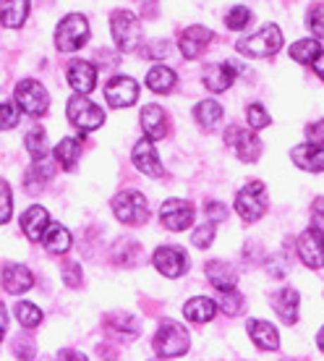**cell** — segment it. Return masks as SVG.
<instances>
[{
  "mask_svg": "<svg viewBox=\"0 0 324 361\" xmlns=\"http://www.w3.org/2000/svg\"><path fill=\"white\" fill-rule=\"evenodd\" d=\"M282 47V32L275 24H264V27L256 32V35L241 39L235 50L241 55H249V58H272L275 53H280Z\"/></svg>",
  "mask_w": 324,
  "mask_h": 361,
  "instance_id": "6da1fadb",
  "label": "cell"
},
{
  "mask_svg": "<svg viewBox=\"0 0 324 361\" xmlns=\"http://www.w3.org/2000/svg\"><path fill=\"white\" fill-rule=\"evenodd\" d=\"M189 345L191 338L186 333V327H180L178 322H170V319H165L154 335V351L160 359H178L189 351Z\"/></svg>",
  "mask_w": 324,
  "mask_h": 361,
  "instance_id": "7a4b0ae2",
  "label": "cell"
},
{
  "mask_svg": "<svg viewBox=\"0 0 324 361\" xmlns=\"http://www.w3.org/2000/svg\"><path fill=\"white\" fill-rule=\"evenodd\" d=\"M66 116H68V121H71L79 131H84V134H87V131H94V128H99L105 123V110L97 108V105H94L87 94H81V92H76V94L68 99Z\"/></svg>",
  "mask_w": 324,
  "mask_h": 361,
  "instance_id": "3957f363",
  "label": "cell"
},
{
  "mask_svg": "<svg viewBox=\"0 0 324 361\" xmlns=\"http://www.w3.org/2000/svg\"><path fill=\"white\" fill-rule=\"evenodd\" d=\"M87 39H89V21H87V16H81V13L66 16L63 21L58 24V29H55V47H58L61 53L79 50Z\"/></svg>",
  "mask_w": 324,
  "mask_h": 361,
  "instance_id": "277c9868",
  "label": "cell"
},
{
  "mask_svg": "<svg viewBox=\"0 0 324 361\" xmlns=\"http://www.w3.org/2000/svg\"><path fill=\"white\" fill-rule=\"evenodd\" d=\"M113 212L120 223L126 226H144L149 220V207H147L144 194L139 191H120L116 199H113Z\"/></svg>",
  "mask_w": 324,
  "mask_h": 361,
  "instance_id": "5b68a950",
  "label": "cell"
},
{
  "mask_svg": "<svg viewBox=\"0 0 324 361\" xmlns=\"http://www.w3.org/2000/svg\"><path fill=\"white\" fill-rule=\"evenodd\" d=\"M235 212L246 220L254 223L267 212V194H264V183L261 180H251L246 183L238 194H235Z\"/></svg>",
  "mask_w": 324,
  "mask_h": 361,
  "instance_id": "8992f818",
  "label": "cell"
},
{
  "mask_svg": "<svg viewBox=\"0 0 324 361\" xmlns=\"http://www.w3.org/2000/svg\"><path fill=\"white\" fill-rule=\"evenodd\" d=\"M110 32H113V39H116V45L123 50V53H131L139 47L142 42V24H139V18L134 13H128V11H116L113 18H110Z\"/></svg>",
  "mask_w": 324,
  "mask_h": 361,
  "instance_id": "52a82bcc",
  "label": "cell"
},
{
  "mask_svg": "<svg viewBox=\"0 0 324 361\" xmlns=\"http://www.w3.org/2000/svg\"><path fill=\"white\" fill-rule=\"evenodd\" d=\"M16 102L24 113H29V116L35 118L45 116L47 108H50V97H47L45 87L39 82H32V79L16 84Z\"/></svg>",
  "mask_w": 324,
  "mask_h": 361,
  "instance_id": "ba28073f",
  "label": "cell"
},
{
  "mask_svg": "<svg viewBox=\"0 0 324 361\" xmlns=\"http://www.w3.org/2000/svg\"><path fill=\"white\" fill-rule=\"evenodd\" d=\"M298 257H301V262L306 264V267H311V270L324 267V233H322V228L311 226L298 235Z\"/></svg>",
  "mask_w": 324,
  "mask_h": 361,
  "instance_id": "9c48e42d",
  "label": "cell"
},
{
  "mask_svg": "<svg viewBox=\"0 0 324 361\" xmlns=\"http://www.w3.org/2000/svg\"><path fill=\"white\" fill-rule=\"evenodd\" d=\"M225 142L233 147L235 154H238V160H243V163H256V160H259L261 142H259V136L254 134V131L230 126L225 131Z\"/></svg>",
  "mask_w": 324,
  "mask_h": 361,
  "instance_id": "30bf717a",
  "label": "cell"
},
{
  "mask_svg": "<svg viewBox=\"0 0 324 361\" xmlns=\"http://www.w3.org/2000/svg\"><path fill=\"white\" fill-rule=\"evenodd\" d=\"M160 220L168 231H186L194 223V207L183 199H168L160 209Z\"/></svg>",
  "mask_w": 324,
  "mask_h": 361,
  "instance_id": "8fae6325",
  "label": "cell"
},
{
  "mask_svg": "<svg viewBox=\"0 0 324 361\" xmlns=\"http://www.w3.org/2000/svg\"><path fill=\"white\" fill-rule=\"evenodd\" d=\"M152 262L165 278H180L186 272V267H189V257L178 246H160L154 252Z\"/></svg>",
  "mask_w": 324,
  "mask_h": 361,
  "instance_id": "7c38bea8",
  "label": "cell"
},
{
  "mask_svg": "<svg viewBox=\"0 0 324 361\" xmlns=\"http://www.w3.org/2000/svg\"><path fill=\"white\" fill-rule=\"evenodd\" d=\"M136 97H139V84L134 79H128V76H116L105 87V99L113 108H131Z\"/></svg>",
  "mask_w": 324,
  "mask_h": 361,
  "instance_id": "4fadbf2b",
  "label": "cell"
},
{
  "mask_svg": "<svg viewBox=\"0 0 324 361\" xmlns=\"http://www.w3.org/2000/svg\"><path fill=\"white\" fill-rule=\"evenodd\" d=\"M131 160H134L136 168L144 173V176H149V178H160V176H165V168H162L160 157H157V149H154L149 136L142 139V142H136L134 152H131Z\"/></svg>",
  "mask_w": 324,
  "mask_h": 361,
  "instance_id": "5bb4252c",
  "label": "cell"
},
{
  "mask_svg": "<svg viewBox=\"0 0 324 361\" xmlns=\"http://www.w3.org/2000/svg\"><path fill=\"white\" fill-rule=\"evenodd\" d=\"M238 71H241V66L233 63V61L215 63L204 71V84H207L209 92H225V90H230V84L235 82Z\"/></svg>",
  "mask_w": 324,
  "mask_h": 361,
  "instance_id": "9a60e30c",
  "label": "cell"
},
{
  "mask_svg": "<svg viewBox=\"0 0 324 361\" xmlns=\"http://www.w3.org/2000/svg\"><path fill=\"white\" fill-rule=\"evenodd\" d=\"M209 42H212V32L207 27H189L180 35L178 47L180 53H183V58L194 61V58H199V55L207 50Z\"/></svg>",
  "mask_w": 324,
  "mask_h": 361,
  "instance_id": "2e32d148",
  "label": "cell"
},
{
  "mask_svg": "<svg viewBox=\"0 0 324 361\" xmlns=\"http://www.w3.org/2000/svg\"><path fill=\"white\" fill-rule=\"evenodd\" d=\"M68 84H71L73 92H81V94H89L97 84V68L87 61H73L68 66Z\"/></svg>",
  "mask_w": 324,
  "mask_h": 361,
  "instance_id": "e0dca14e",
  "label": "cell"
},
{
  "mask_svg": "<svg viewBox=\"0 0 324 361\" xmlns=\"http://www.w3.org/2000/svg\"><path fill=\"white\" fill-rule=\"evenodd\" d=\"M32 286H35V275H32V270L24 267V264H8V267L3 270V288L8 290L11 296L27 293Z\"/></svg>",
  "mask_w": 324,
  "mask_h": 361,
  "instance_id": "ac0fdd59",
  "label": "cell"
},
{
  "mask_svg": "<svg viewBox=\"0 0 324 361\" xmlns=\"http://www.w3.org/2000/svg\"><path fill=\"white\" fill-rule=\"evenodd\" d=\"M290 157H293V163H296L301 171H309V173L324 171V147H316V145L293 147V149H290Z\"/></svg>",
  "mask_w": 324,
  "mask_h": 361,
  "instance_id": "d6986e66",
  "label": "cell"
},
{
  "mask_svg": "<svg viewBox=\"0 0 324 361\" xmlns=\"http://www.w3.org/2000/svg\"><path fill=\"white\" fill-rule=\"evenodd\" d=\"M47 226H50V215H47L45 207H29L24 215H21V228H24V233H27L29 241H42V235H45Z\"/></svg>",
  "mask_w": 324,
  "mask_h": 361,
  "instance_id": "ffe728a7",
  "label": "cell"
},
{
  "mask_svg": "<svg viewBox=\"0 0 324 361\" xmlns=\"http://www.w3.org/2000/svg\"><path fill=\"white\" fill-rule=\"evenodd\" d=\"M142 128H144V134L157 142L162 136L168 134V118H165V110L160 105H147L142 110Z\"/></svg>",
  "mask_w": 324,
  "mask_h": 361,
  "instance_id": "44dd1931",
  "label": "cell"
},
{
  "mask_svg": "<svg viewBox=\"0 0 324 361\" xmlns=\"http://www.w3.org/2000/svg\"><path fill=\"white\" fill-rule=\"evenodd\" d=\"M272 304H275L280 319H282L285 325H296V319H298V304H301V296H298L296 288H282L278 293V296L272 298Z\"/></svg>",
  "mask_w": 324,
  "mask_h": 361,
  "instance_id": "7402d4cb",
  "label": "cell"
},
{
  "mask_svg": "<svg viewBox=\"0 0 324 361\" xmlns=\"http://www.w3.org/2000/svg\"><path fill=\"white\" fill-rule=\"evenodd\" d=\"M249 335H251V341L259 345L261 351H278L280 348V335L270 322L251 319V322H249Z\"/></svg>",
  "mask_w": 324,
  "mask_h": 361,
  "instance_id": "603a6c76",
  "label": "cell"
},
{
  "mask_svg": "<svg viewBox=\"0 0 324 361\" xmlns=\"http://www.w3.org/2000/svg\"><path fill=\"white\" fill-rule=\"evenodd\" d=\"M29 16V0H0V21L3 27H24Z\"/></svg>",
  "mask_w": 324,
  "mask_h": 361,
  "instance_id": "cb8c5ba5",
  "label": "cell"
},
{
  "mask_svg": "<svg viewBox=\"0 0 324 361\" xmlns=\"http://www.w3.org/2000/svg\"><path fill=\"white\" fill-rule=\"evenodd\" d=\"M183 314H186V319H191V322L204 325V322H209V319L217 314V304L207 296H197V298H191V301H186Z\"/></svg>",
  "mask_w": 324,
  "mask_h": 361,
  "instance_id": "d4e9b609",
  "label": "cell"
},
{
  "mask_svg": "<svg viewBox=\"0 0 324 361\" xmlns=\"http://www.w3.org/2000/svg\"><path fill=\"white\" fill-rule=\"evenodd\" d=\"M207 278L217 290H230V288H235V283H238V272L228 262H209Z\"/></svg>",
  "mask_w": 324,
  "mask_h": 361,
  "instance_id": "484cf974",
  "label": "cell"
},
{
  "mask_svg": "<svg viewBox=\"0 0 324 361\" xmlns=\"http://www.w3.org/2000/svg\"><path fill=\"white\" fill-rule=\"evenodd\" d=\"M175 71L173 68H168V66H154V68H149V73H147V87L152 92H157V94H168V92L175 87Z\"/></svg>",
  "mask_w": 324,
  "mask_h": 361,
  "instance_id": "4316f807",
  "label": "cell"
},
{
  "mask_svg": "<svg viewBox=\"0 0 324 361\" xmlns=\"http://www.w3.org/2000/svg\"><path fill=\"white\" fill-rule=\"evenodd\" d=\"M194 118H197V123L204 131H212L220 123V118H223V108H220V102H215V99H201L197 108H194Z\"/></svg>",
  "mask_w": 324,
  "mask_h": 361,
  "instance_id": "83f0119b",
  "label": "cell"
},
{
  "mask_svg": "<svg viewBox=\"0 0 324 361\" xmlns=\"http://www.w3.org/2000/svg\"><path fill=\"white\" fill-rule=\"evenodd\" d=\"M42 241H45V249H50L53 254H66L68 249H71V233H68L61 223L47 226L45 235H42Z\"/></svg>",
  "mask_w": 324,
  "mask_h": 361,
  "instance_id": "f1b7e54d",
  "label": "cell"
},
{
  "mask_svg": "<svg viewBox=\"0 0 324 361\" xmlns=\"http://www.w3.org/2000/svg\"><path fill=\"white\" fill-rule=\"evenodd\" d=\"M79 154H81V139L66 136V139H61V145L55 147V157H58V163L63 165L66 171H73V168H76Z\"/></svg>",
  "mask_w": 324,
  "mask_h": 361,
  "instance_id": "f546056e",
  "label": "cell"
},
{
  "mask_svg": "<svg viewBox=\"0 0 324 361\" xmlns=\"http://www.w3.org/2000/svg\"><path fill=\"white\" fill-rule=\"evenodd\" d=\"M322 53V45L316 39H298L296 45L290 47V58L296 63H314V58Z\"/></svg>",
  "mask_w": 324,
  "mask_h": 361,
  "instance_id": "4dcf8cb0",
  "label": "cell"
},
{
  "mask_svg": "<svg viewBox=\"0 0 324 361\" xmlns=\"http://www.w3.org/2000/svg\"><path fill=\"white\" fill-rule=\"evenodd\" d=\"M24 145H27V152L32 154V160H35V163L37 160H47V152H50V149H47V136L39 126L29 131Z\"/></svg>",
  "mask_w": 324,
  "mask_h": 361,
  "instance_id": "1f68e13d",
  "label": "cell"
},
{
  "mask_svg": "<svg viewBox=\"0 0 324 361\" xmlns=\"http://www.w3.org/2000/svg\"><path fill=\"white\" fill-rule=\"evenodd\" d=\"M50 178H53V168L47 165V160H45V165H42V160H37L35 168L27 173V191L29 194H37V191L45 186V180H50Z\"/></svg>",
  "mask_w": 324,
  "mask_h": 361,
  "instance_id": "d6a6232c",
  "label": "cell"
},
{
  "mask_svg": "<svg viewBox=\"0 0 324 361\" xmlns=\"http://www.w3.org/2000/svg\"><path fill=\"white\" fill-rule=\"evenodd\" d=\"M16 317H18V322H21L24 327H37L39 322H42V312H39V307L29 304V301H21V304H18Z\"/></svg>",
  "mask_w": 324,
  "mask_h": 361,
  "instance_id": "836d02e7",
  "label": "cell"
},
{
  "mask_svg": "<svg viewBox=\"0 0 324 361\" xmlns=\"http://www.w3.org/2000/svg\"><path fill=\"white\" fill-rule=\"evenodd\" d=\"M249 21H251V11H249V8H243V6H235V8L228 11V18H225L228 29H233V32H241V29L249 27Z\"/></svg>",
  "mask_w": 324,
  "mask_h": 361,
  "instance_id": "e575fe53",
  "label": "cell"
},
{
  "mask_svg": "<svg viewBox=\"0 0 324 361\" xmlns=\"http://www.w3.org/2000/svg\"><path fill=\"white\" fill-rule=\"evenodd\" d=\"M223 296H220V307H223V312L225 314H241L243 312V296L238 293L235 288L230 290H220Z\"/></svg>",
  "mask_w": 324,
  "mask_h": 361,
  "instance_id": "d590c367",
  "label": "cell"
},
{
  "mask_svg": "<svg viewBox=\"0 0 324 361\" xmlns=\"http://www.w3.org/2000/svg\"><path fill=\"white\" fill-rule=\"evenodd\" d=\"M18 102H3L0 105V131H8L18 123Z\"/></svg>",
  "mask_w": 324,
  "mask_h": 361,
  "instance_id": "8d00e7d4",
  "label": "cell"
},
{
  "mask_svg": "<svg viewBox=\"0 0 324 361\" xmlns=\"http://www.w3.org/2000/svg\"><path fill=\"white\" fill-rule=\"evenodd\" d=\"M215 241V223H207V226H199L194 233H191V244L197 249H209V244Z\"/></svg>",
  "mask_w": 324,
  "mask_h": 361,
  "instance_id": "74e56055",
  "label": "cell"
},
{
  "mask_svg": "<svg viewBox=\"0 0 324 361\" xmlns=\"http://www.w3.org/2000/svg\"><path fill=\"white\" fill-rule=\"evenodd\" d=\"M11 209H13V199H11L8 183L0 178V226H6L11 220Z\"/></svg>",
  "mask_w": 324,
  "mask_h": 361,
  "instance_id": "f35d334b",
  "label": "cell"
},
{
  "mask_svg": "<svg viewBox=\"0 0 324 361\" xmlns=\"http://www.w3.org/2000/svg\"><path fill=\"white\" fill-rule=\"evenodd\" d=\"M246 118H249V126H251L254 131L270 126V116H267V110L261 108V105H249V110H246Z\"/></svg>",
  "mask_w": 324,
  "mask_h": 361,
  "instance_id": "ab89813d",
  "label": "cell"
},
{
  "mask_svg": "<svg viewBox=\"0 0 324 361\" xmlns=\"http://www.w3.org/2000/svg\"><path fill=\"white\" fill-rule=\"evenodd\" d=\"M309 29H311L319 39H324V3H316L314 8L309 11Z\"/></svg>",
  "mask_w": 324,
  "mask_h": 361,
  "instance_id": "60d3db41",
  "label": "cell"
},
{
  "mask_svg": "<svg viewBox=\"0 0 324 361\" xmlns=\"http://www.w3.org/2000/svg\"><path fill=\"white\" fill-rule=\"evenodd\" d=\"M63 283L68 288H81V267L76 262L63 264Z\"/></svg>",
  "mask_w": 324,
  "mask_h": 361,
  "instance_id": "b9f144b4",
  "label": "cell"
},
{
  "mask_svg": "<svg viewBox=\"0 0 324 361\" xmlns=\"http://www.w3.org/2000/svg\"><path fill=\"white\" fill-rule=\"evenodd\" d=\"M306 139L311 142V145L324 147V118H322V121H316V123H311V126L306 128Z\"/></svg>",
  "mask_w": 324,
  "mask_h": 361,
  "instance_id": "7bdbcfd3",
  "label": "cell"
},
{
  "mask_svg": "<svg viewBox=\"0 0 324 361\" xmlns=\"http://www.w3.org/2000/svg\"><path fill=\"white\" fill-rule=\"evenodd\" d=\"M267 270H270L272 278H285L288 275V262L282 257H272L270 262H267Z\"/></svg>",
  "mask_w": 324,
  "mask_h": 361,
  "instance_id": "ee69618b",
  "label": "cell"
},
{
  "mask_svg": "<svg viewBox=\"0 0 324 361\" xmlns=\"http://www.w3.org/2000/svg\"><path fill=\"white\" fill-rule=\"evenodd\" d=\"M207 215H209V220L212 223H220V220H225L228 217V209H225V204H220V202H209L207 204Z\"/></svg>",
  "mask_w": 324,
  "mask_h": 361,
  "instance_id": "f6af8a7d",
  "label": "cell"
},
{
  "mask_svg": "<svg viewBox=\"0 0 324 361\" xmlns=\"http://www.w3.org/2000/svg\"><path fill=\"white\" fill-rule=\"evenodd\" d=\"M311 66H314L316 76H319V79H322V82H324V50H322V53H319V55H316V58H314V63H311Z\"/></svg>",
  "mask_w": 324,
  "mask_h": 361,
  "instance_id": "bcb514c9",
  "label": "cell"
},
{
  "mask_svg": "<svg viewBox=\"0 0 324 361\" xmlns=\"http://www.w3.org/2000/svg\"><path fill=\"white\" fill-rule=\"evenodd\" d=\"M314 212H316V217H322V220H324V199L322 197L314 202Z\"/></svg>",
  "mask_w": 324,
  "mask_h": 361,
  "instance_id": "7dc6e473",
  "label": "cell"
},
{
  "mask_svg": "<svg viewBox=\"0 0 324 361\" xmlns=\"http://www.w3.org/2000/svg\"><path fill=\"white\" fill-rule=\"evenodd\" d=\"M6 325H8V314H6V307L0 304V330H6Z\"/></svg>",
  "mask_w": 324,
  "mask_h": 361,
  "instance_id": "c3c4849f",
  "label": "cell"
},
{
  "mask_svg": "<svg viewBox=\"0 0 324 361\" xmlns=\"http://www.w3.org/2000/svg\"><path fill=\"white\" fill-rule=\"evenodd\" d=\"M316 343H319V348L324 351V327L319 330V338H316Z\"/></svg>",
  "mask_w": 324,
  "mask_h": 361,
  "instance_id": "681fc988",
  "label": "cell"
},
{
  "mask_svg": "<svg viewBox=\"0 0 324 361\" xmlns=\"http://www.w3.org/2000/svg\"><path fill=\"white\" fill-rule=\"evenodd\" d=\"M0 333H3V330H0Z\"/></svg>",
  "mask_w": 324,
  "mask_h": 361,
  "instance_id": "f907efd6",
  "label": "cell"
}]
</instances>
